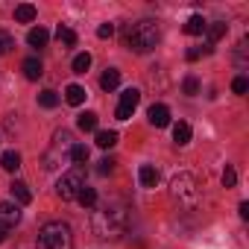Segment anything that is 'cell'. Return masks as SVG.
Instances as JSON below:
<instances>
[{"label":"cell","instance_id":"cell-1","mask_svg":"<svg viewBox=\"0 0 249 249\" xmlns=\"http://www.w3.org/2000/svg\"><path fill=\"white\" fill-rule=\"evenodd\" d=\"M91 226H94L97 237H120L123 231L129 229V205H126V199H108V202H103L94 211Z\"/></svg>","mask_w":249,"mask_h":249},{"label":"cell","instance_id":"cell-2","mask_svg":"<svg viewBox=\"0 0 249 249\" xmlns=\"http://www.w3.org/2000/svg\"><path fill=\"white\" fill-rule=\"evenodd\" d=\"M159 24L156 21H150V18H144V21H138V24H132L129 27V33H126V47L132 50V53H150L156 44H159Z\"/></svg>","mask_w":249,"mask_h":249},{"label":"cell","instance_id":"cell-3","mask_svg":"<svg viewBox=\"0 0 249 249\" xmlns=\"http://www.w3.org/2000/svg\"><path fill=\"white\" fill-rule=\"evenodd\" d=\"M38 249H73L71 226L62 220H50L38 231Z\"/></svg>","mask_w":249,"mask_h":249},{"label":"cell","instance_id":"cell-4","mask_svg":"<svg viewBox=\"0 0 249 249\" xmlns=\"http://www.w3.org/2000/svg\"><path fill=\"white\" fill-rule=\"evenodd\" d=\"M170 196H173L179 205L194 208V205L199 202V185H196V179H194L191 173H176V176L170 179Z\"/></svg>","mask_w":249,"mask_h":249},{"label":"cell","instance_id":"cell-5","mask_svg":"<svg viewBox=\"0 0 249 249\" xmlns=\"http://www.w3.org/2000/svg\"><path fill=\"white\" fill-rule=\"evenodd\" d=\"M82 185H85V173H82V167H73V170L62 173V179L56 182V194L62 199H76V194L82 191Z\"/></svg>","mask_w":249,"mask_h":249},{"label":"cell","instance_id":"cell-6","mask_svg":"<svg viewBox=\"0 0 249 249\" xmlns=\"http://www.w3.org/2000/svg\"><path fill=\"white\" fill-rule=\"evenodd\" d=\"M71 141H73V138H71V132H65V129L53 135V147H50V153L44 156V167H47V170H53V167H59V164H62L65 150H71V147H73Z\"/></svg>","mask_w":249,"mask_h":249},{"label":"cell","instance_id":"cell-7","mask_svg":"<svg viewBox=\"0 0 249 249\" xmlns=\"http://www.w3.org/2000/svg\"><path fill=\"white\" fill-rule=\"evenodd\" d=\"M138 103H141V91H138V88H126V91L120 94V103H117L114 117H117V120H129L132 111L138 108Z\"/></svg>","mask_w":249,"mask_h":249},{"label":"cell","instance_id":"cell-8","mask_svg":"<svg viewBox=\"0 0 249 249\" xmlns=\"http://www.w3.org/2000/svg\"><path fill=\"white\" fill-rule=\"evenodd\" d=\"M21 223V208L15 202H0V226L3 229H12Z\"/></svg>","mask_w":249,"mask_h":249},{"label":"cell","instance_id":"cell-9","mask_svg":"<svg viewBox=\"0 0 249 249\" xmlns=\"http://www.w3.org/2000/svg\"><path fill=\"white\" fill-rule=\"evenodd\" d=\"M150 123H153V126L156 129H164L167 126V123H170V108L164 106V103H156V106H150Z\"/></svg>","mask_w":249,"mask_h":249},{"label":"cell","instance_id":"cell-10","mask_svg":"<svg viewBox=\"0 0 249 249\" xmlns=\"http://www.w3.org/2000/svg\"><path fill=\"white\" fill-rule=\"evenodd\" d=\"M27 41H30V47H47L50 33H47L44 27H33V30L27 33Z\"/></svg>","mask_w":249,"mask_h":249},{"label":"cell","instance_id":"cell-11","mask_svg":"<svg viewBox=\"0 0 249 249\" xmlns=\"http://www.w3.org/2000/svg\"><path fill=\"white\" fill-rule=\"evenodd\" d=\"M21 68H24V76H27V79H33V82H36V79H38V76L44 73V65H41V62H38L36 56L24 59V65H21Z\"/></svg>","mask_w":249,"mask_h":249},{"label":"cell","instance_id":"cell-12","mask_svg":"<svg viewBox=\"0 0 249 249\" xmlns=\"http://www.w3.org/2000/svg\"><path fill=\"white\" fill-rule=\"evenodd\" d=\"M120 85V71L117 68H106V73L100 76V88L103 91H114Z\"/></svg>","mask_w":249,"mask_h":249},{"label":"cell","instance_id":"cell-13","mask_svg":"<svg viewBox=\"0 0 249 249\" xmlns=\"http://www.w3.org/2000/svg\"><path fill=\"white\" fill-rule=\"evenodd\" d=\"M138 179H141V185H144V188H156V185H159V170H156L153 164H141Z\"/></svg>","mask_w":249,"mask_h":249},{"label":"cell","instance_id":"cell-14","mask_svg":"<svg viewBox=\"0 0 249 249\" xmlns=\"http://www.w3.org/2000/svg\"><path fill=\"white\" fill-rule=\"evenodd\" d=\"M9 191H12V196L18 199V205H30V202H33V194H30L27 182H12Z\"/></svg>","mask_w":249,"mask_h":249},{"label":"cell","instance_id":"cell-15","mask_svg":"<svg viewBox=\"0 0 249 249\" xmlns=\"http://www.w3.org/2000/svg\"><path fill=\"white\" fill-rule=\"evenodd\" d=\"M36 15H38V12H36L33 3H21V6H15V21H18V24H33Z\"/></svg>","mask_w":249,"mask_h":249},{"label":"cell","instance_id":"cell-16","mask_svg":"<svg viewBox=\"0 0 249 249\" xmlns=\"http://www.w3.org/2000/svg\"><path fill=\"white\" fill-rule=\"evenodd\" d=\"M173 141L179 144V147H185V144H191V126L185 120H179V123H173Z\"/></svg>","mask_w":249,"mask_h":249},{"label":"cell","instance_id":"cell-17","mask_svg":"<svg viewBox=\"0 0 249 249\" xmlns=\"http://www.w3.org/2000/svg\"><path fill=\"white\" fill-rule=\"evenodd\" d=\"M205 27H208V21H205L202 15H191L188 24H185V33H188V36H202Z\"/></svg>","mask_w":249,"mask_h":249},{"label":"cell","instance_id":"cell-18","mask_svg":"<svg viewBox=\"0 0 249 249\" xmlns=\"http://www.w3.org/2000/svg\"><path fill=\"white\" fill-rule=\"evenodd\" d=\"M205 36H208V47H205V50H211V47H214V44L226 36V24H223V21H217V24L205 27Z\"/></svg>","mask_w":249,"mask_h":249},{"label":"cell","instance_id":"cell-19","mask_svg":"<svg viewBox=\"0 0 249 249\" xmlns=\"http://www.w3.org/2000/svg\"><path fill=\"white\" fill-rule=\"evenodd\" d=\"M0 167H3V170H9V173H15V170L21 167V153H15V150L3 153V156H0Z\"/></svg>","mask_w":249,"mask_h":249},{"label":"cell","instance_id":"cell-20","mask_svg":"<svg viewBox=\"0 0 249 249\" xmlns=\"http://www.w3.org/2000/svg\"><path fill=\"white\" fill-rule=\"evenodd\" d=\"M76 126H79L82 132H97V114H94V111L79 114V117H76Z\"/></svg>","mask_w":249,"mask_h":249},{"label":"cell","instance_id":"cell-21","mask_svg":"<svg viewBox=\"0 0 249 249\" xmlns=\"http://www.w3.org/2000/svg\"><path fill=\"white\" fill-rule=\"evenodd\" d=\"M76 199H79V205H82V208H94V205H97V191H94V188H88V185H82V191L76 194Z\"/></svg>","mask_w":249,"mask_h":249},{"label":"cell","instance_id":"cell-22","mask_svg":"<svg viewBox=\"0 0 249 249\" xmlns=\"http://www.w3.org/2000/svg\"><path fill=\"white\" fill-rule=\"evenodd\" d=\"M65 100H68L71 106H79V103L85 100V88H82V85H68V88H65Z\"/></svg>","mask_w":249,"mask_h":249},{"label":"cell","instance_id":"cell-23","mask_svg":"<svg viewBox=\"0 0 249 249\" xmlns=\"http://www.w3.org/2000/svg\"><path fill=\"white\" fill-rule=\"evenodd\" d=\"M114 144H117V132H111V129L97 132V147H100V150H111Z\"/></svg>","mask_w":249,"mask_h":249},{"label":"cell","instance_id":"cell-24","mask_svg":"<svg viewBox=\"0 0 249 249\" xmlns=\"http://www.w3.org/2000/svg\"><path fill=\"white\" fill-rule=\"evenodd\" d=\"M88 156H91V153H88V147H85V144H73V147H71V153H68V159H71L73 164H85V161H88Z\"/></svg>","mask_w":249,"mask_h":249},{"label":"cell","instance_id":"cell-25","mask_svg":"<svg viewBox=\"0 0 249 249\" xmlns=\"http://www.w3.org/2000/svg\"><path fill=\"white\" fill-rule=\"evenodd\" d=\"M56 38H59L62 47H73V44H76V33H73L71 27H59V30H56Z\"/></svg>","mask_w":249,"mask_h":249},{"label":"cell","instance_id":"cell-26","mask_svg":"<svg viewBox=\"0 0 249 249\" xmlns=\"http://www.w3.org/2000/svg\"><path fill=\"white\" fill-rule=\"evenodd\" d=\"M38 103H41L44 108H56V106H59V94L47 88V91H41V94H38Z\"/></svg>","mask_w":249,"mask_h":249},{"label":"cell","instance_id":"cell-27","mask_svg":"<svg viewBox=\"0 0 249 249\" xmlns=\"http://www.w3.org/2000/svg\"><path fill=\"white\" fill-rule=\"evenodd\" d=\"M88 68H91V53H79L73 59V73H85Z\"/></svg>","mask_w":249,"mask_h":249},{"label":"cell","instance_id":"cell-28","mask_svg":"<svg viewBox=\"0 0 249 249\" xmlns=\"http://www.w3.org/2000/svg\"><path fill=\"white\" fill-rule=\"evenodd\" d=\"M12 47H15V38H12L6 30H0V56H6Z\"/></svg>","mask_w":249,"mask_h":249},{"label":"cell","instance_id":"cell-29","mask_svg":"<svg viewBox=\"0 0 249 249\" xmlns=\"http://www.w3.org/2000/svg\"><path fill=\"white\" fill-rule=\"evenodd\" d=\"M182 88H185V94H191V97H194V94H199V79H196V76H188Z\"/></svg>","mask_w":249,"mask_h":249},{"label":"cell","instance_id":"cell-30","mask_svg":"<svg viewBox=\"0 0 249 249\" xmlns=\"http://www.w3.org/2000/svg\"><path fill=\"white\" fill-rule=\"evenodd\" d=\"M223 185H226V188H234V185H237V173H234V167H226V170H223Z\"/></svg>","mask_w":249,"mask_h":249},{"label":"cell","instance_id":"cell-31","mask_svg":"<svg viewBox=\"0 0 249 249\" xmlns=\"http://www.w3.org/2000/svg\"><path fill=\"white\" fill-rule=\"evenodd\" d=\"M231 91H234V94H246V91H249V82H246V76H237V79L231 82Z\"/></svg>","mask_w":249,"mask_h":249},{"label":"cell","instance_id":"cell-32","mask_svg":"<svg viewBox=\"0 0 249 249\" xmlns=\"http://www.w3.org/2000/svg\"><path fill=\"white\" fill-rule=\"evenodd\" d=\"M114 36V24H100L97 27V38H111Z\"/></svg>","mask_w":249,"mask_h":249},{"label":"cell","instance_id":"cell-33","mask_svg":"<svg viewBox=\"0 0 249 249\" xmlns=\"http://www.w3.org/2000/svg\"><path fill=\"white\" fill-rule=\"evenodd\" d=\"M114 164H117V161H114V159H103V161H100V167H97V170H100V173H103V176H108V173H111V170H114Z\"/></svg>","mask_w":249,"mask_h":249},{"label":"cell","instance_id":"cell-34","mask_svg":"<svg viewBox=\"0 0 249 249\" xmlns=\"http://www.w3.org/2000/svg\"><path fill=\"white\" fill-rule=\"evenodd\" d=\"M202 53H208V50H199V47H191V50H188V62H196V59H199Z\"/></svg>","mask_w":249,"mask_h":249},{"label":"cell","instance_id":"cell-35","mask_svg":"<svg viewBox=\"0 0 249 249\" xmlns=\"http://www.w3.org/2000/svg\"><path fill=\"white\" fill-rule=\"evenodd\" d=\"M237 214H240V220H249V202H240Z\"/></svg>","mask_w":249,"mask_h":249},{"label":"cell","instance_id":"cell-36","mask_svg":"<svg viewBox=\"0 0 249 249\" xmlns=\"http://www.w3.org/2000/svg\"><path fill=\"white\" fill-rule=\"evenodd\" d=\"M6 231H9V229H3V226H0V243L6 240Z\"/></svg>","mask_w":249,"mask_h":249}]
</instances>
